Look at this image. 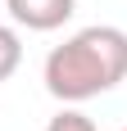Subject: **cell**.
I'll use <instances>...</instances> for the list:
<instances>
[{"label":"cell","instance_id":"cell-1","mask_svg":"<svg viewBox=\"0 0 127 131\" xmlns=\"http://www.w3.org/2000/svg\"><path fill=\"white\" fill-rule=\"evenodd\" d=\"M127 77V32L109 23L82 27L46 54V91L63 104H82L114 91Z\"/></svg>","mask_w":127,"mask_h":131},{"label":"cell","instance_id":"cell-2","mask_svg":"<svg viewBox=\"0 0 127 131\" xmlns=\"http://www.w3.org/2000/svg\"><path fill=\"white\" fill-rule=\"evenodd\" d=\"M5 5H9V18L27 32H55L77 9V0H5Z\"/></svg>","mask_w":127,"mask_h":131},{"label":"cell","instance_id":"cell-3","mask_svg":"<svg viewBox=\"0 0 127 131\" xmlns=\"http://www.w3.org/2000/svg\"><path fill=\"white\" fill-rule=\"evenodd\" d=\"M18 63H23V41H18L14 27L0 23V81H9L18 72Z\"/></svg>","mask_w":127,"mask_h":131},{"label":"cell","instance_id":"cell-4","mask_svg":"<svg viewBox=\"0 0 127 131\" xmlns=\"http://www.w3.org/2000/svg\"><path fill=\"white\" fill-rule=\"evenodd\" d=\"M46 131H95V122H91L82 108H59V113L50 118V127H46Z\"/></svg>","mask_w":127,"mask_h":131},{"label":"cell","instance_id":"cell-5","mask_svg":"<svg viewBox=\"0 0 127 131\" xmlns=\"http://www.w3.org/2000/svg\"><path fill=\"white\" fill-rule=\"evenodd\" d=\"M123 131H127V127H123Z\"/></svg>","mask_w":127,"mask_h":131}]
</instances>
